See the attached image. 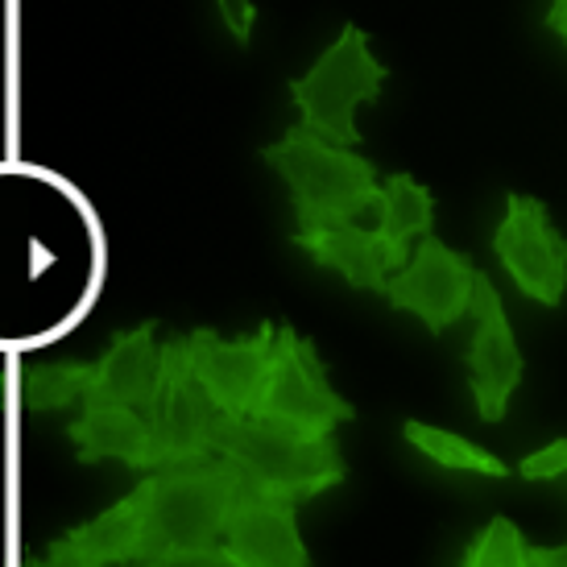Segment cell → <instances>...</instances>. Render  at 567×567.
I'll return each mask as SVG.
<instances>
[{
	"label": "cell",
	"instance_id": "1",
	"mask_svg": "<svg viewBox=\"0 0 567 567\" xmlns=\"http://www.w3.org/2000/svg\"><path fill=\"white\" fill-rule=\"evenodd\" d=\"M261 162L290 190V207L299 233L352 224L361 212L381 207L385 187H378V166L361 154H348V145L319 137L316 128L290 125L282 142L261 150Z\"/></svg>",
	"mask_w": 567,
	"mask_h": 567
},
{
	"label": "cell",
	"instance_id": "2",
	"mask_svg": "<svg viewBox=\"0 0 567 567\" xmlns=\"http://www.w3.org/2000/svg\"><path fill=\"white\" fill-rule=\"evenodd\" d=\"M145 488V559L224 543L240 468L228 456L171 464L142 476Z\"/></svg>",
	"mask_w": 567,
	"mask_h": 567
},
{
	"label": "cell",
	"instance_id": "3",
	"mask_svg": "<svg viewBox=\"0 0 567 567\" xmlns=\"http://www.w3.org/2000/svg\"><path fill=\"white\" fill-rule=\"evenodd\" d=\"M216 456H228L245 473V481H252L266 493L290 497L295 505L328 493L348 473L344 456H340V443L331 440V435L307 440V435L269 426L261 419H233V414L224 423Z\"/></svg>",
	"mask_w": 567,
	"mask_h": 567
},
{
	"label": "cell",
	"instance_id": "4",
	"mask_svg": "<svg viewBox=\"0 0 567 567\" xmlns=\"http://www.w3.org/2000/svg\"><path fill=\"white\" fill-rule=\"evenodd\" d=\"M385 80H390V71L369 50V33L348 21L340 38L319 54V63L307 75L290 80V100L302 112V125L352 150V145H361V128L352 121V112L364 100H378Z\"/></svg>",
	"mask_w": 567,
	"mask_h": 567
},
{
	"label": "cell",
	"instance_id": "5",
	"mask_svg": "<svg viewBox=\"0 0 567 567\" xmlns=\"http://www.w3.org/2000/svg\"><path fill=\"white\" fill-rule=\"evenodd\" d=\"M252 419L295 431V435H307V440H323L340 423H352L357 410L328 385V364L319 361L316 344L302 340L290 323H278L269 381L261 390L257 410H252Z\"/></svg>",
	"mask_w": 567,
	"mask_h": 567
},
{
	"label": "cell",
	"instance_id": "6",
	"mask_svg": "<svg viewBox=\"0 0 567 567\" xmlns=\"http://www.w3.org/2000/svg\"><path fill=\"white\" fill-rule=\"evenodd\" d=\"M228 414L195 378V352L190 336H174L162 348V398L154 414V443H158V468L190 464L220 452V435Z\"/></svg>",
	"mask_w": 567,
	"mask_h": 567
},
{
	"label": "cell",
	"instance_id": "7",
	"mask_svg": "<svg viewBox=\"0 0 567 567\" xmlns=\"http://www.w3.org/2000/svg\"><path fill=\"white\" fill-rule=\"evenodd\" d=\"M493 252L522 295L559 307L567 290V237L551 228L547 204L535 195H505V216L493 233Z\"/></svg>",
	"mask_w": 567,
	"mask_h": 567
},
{
	"label": "cell",
	"instance_id": "8",
	"mask_svg": "<svg viewBox=\"0 0 567 567\" xmlns=\"http://www.w3.org/2000/svg\"><path fill=\"white\" fill-rule=\"evenodd\" d=\"M481 269L464 257V252L447 249L435 233L419 237V249L410 257L406 269H398L390 278L385 302L394 311H410L426 323L431 336H443V328H452L456 319L473 311V290Z\"/></svg>",
	"mask_w": 567,
	"mask_h": 567
},
{
	"label": "cell",
	"instance_id": "9",
	"mask_svg": "<svg viewBox=\"0 0 567 567\" xmlns=\"http://www.w3.org/2000/svg\"><path fill=\"white\" fill-rule=\"evenodd\" d=\"M274 344H278V323L261 319L252 336L240 340H220L212 328L190 331V352H195V378L216 398V406L233 419H252L261 402V390L269 381L274 364Z\"/></svg>",
	"mask_w": 567,
	"mask_h": 567
},
{
	"label": "cell",
	"instance_id": "10",
	"mask_svg": "<svg viewBox=\"0 0 567 567\" xmlns=\"http://www.w3.org/2000/svg\"><path fill=\"white\" fill-rule=\"evenodd\" d=\"M476 319L473 344H468V385H473V406L481 423H502L505 410H509V398L522 381V361L518 340H514V328L505 319L502 295L497 286L488 282V274H476V290H473V311Z\"/></svg>",
	"mask_w": 567,
	"mask_h": 567
},
{
	"label": "cell",
	"instance_id": "11",
	"mask_svg": "<svg viewBox=\"0 0 567 567\" xmlns=\"http://www.w3.org/2000/svg\"><path fill=\"white\" fill-rule=\"evenodd\" d=\"M224 547L240 567H311L295 502L257 488L252 481H245V473H240L237 505L224 530Z\"/></svg>",
	"mask_w": 567,
	"mask_h": 567
},
{
	"label": "cell",
	"instance_id": "12",
	"mask_svg": "<svg viewBox=\"0 0 567 567\" xmlns=\"http://www.w3.org/2000/svg\"><path fill=\"white\" fill-rule=\"evenodd\" d=\"M154 331H158V323L145 319L142 328L112 336L109 352L87 373L83 406H133L154 426L162 398V348L154 344Z\"/></svg>",
	"mask_w": 567,
	"mask_h": 567
},
{
	"label": "cell",
	"instance_id": "13",
	"mask_svg": "<svg viewBox=\"0 0 567 567\" xmlns=\"http://www.w3.org/2000/svg\"><path fill=\"white\" fill-rule=\"evenodd\" d=\"M290 240L311 257V266L344 274V282L352 290L385 295L390 290V269H406V261L398 257V249L385 240L381 228L336 224V228H316V233H295Z\"/></svg>",
	"mask_w": 567,
	"mask_h": 567
},
{
	"label": "cell",
	"instance_id": "14",
	"mask_svg": "<svg viewBox=\"0 0 567 567\" xmlns=\"http://www.w3.org/2000/svg\"><path fill=\"white\" fill-rule=\"evenodd\" d=\"M66 440L75 443L80 464L121 460L133 473H158L154 426L133 406H80V419L66 423Z\"/></svg>",
	"mask_w": 567,
	"mask_h": 567
},
{
	"label": "cell",
	"instance_id": "15",
	"mask_svg": "<svg viewBox=\"0 0 567 567\" xmlns=\"http://www.w3.org/2000/svg\"><path fill=\"white\" fill-rule=\"evenodd\" d=\"M75 551L95 567H125L145 559V488L137 485L128 497L104 509L100 518L87 526H75L71 535H63Z\"/></svg>",
	"mask_w": 567,
	"mask_h": 567
},
{
	"label": "cell",
	"instance_id": "16",
	"mask_svg": "<svg viewBox=\"0 0 567 567\" xmlns=\"http://www.w3.org/2000/svg\"><path fill=\"white\" fill-rule=\"evenodd\" d=\"M381 233L398 249V257L410 266V237H431L435 224V199L423 183H414L410 174H390L385 178V199H381Z\"/></svg>",
	"mask_w": 567,
	"mask_h": 567
},
{
	"label": "cell",
	"instance_id": "17",
	"mask_svg": "<svg viewBox=\"0 0 567 567\" xmlns=\"http://www.w3.org/2000/svg\"><path fill=\"white\" fill-rule=\"evenodd\" d=\"M402 440L423 452L431 464H440L447 473H473V476H493V481H505L509 476V464L497 460L493 452L476 447L473 440H464L456 431H440L431 423H419V419H406L402 423Z\"/></svg>",
	"mask_w": 567,
	"mask_h": 567
},
{
	"label": "cell",
	"instance_id": "18",
	"mask_svg": "<svg viewBox=\"0 0 567 567\" xmlns=\"http://www.w3.org/2000/svg\"><path fill=\"white\" fill-rule=\"evenodd\" d=\"M87 361H54V364H30L21 373V406L30 414H54V410L83 406L87 398Z\"/></svg>",
	"mask_w": 567,
	"mask_h": 567
},
{
	"label": "cell",
	"instance_id": "19",
	"mask_svg": "<svg viewBox=\"0 0 567 567\" xmlns=\"http://www.w3.org/2000/svg\"><path fill=\"white\" fill-rule=\"evenodd\" d=\"M460 567H530V547L509 518H488Z\"/></svg>",
	"mask_w": 567,
	"mask_h": 567
},
{
	"label": "cell",
	"instance_id": "20",
	"mask_svg": "<svg viewBox=\"0 0 567 567\" xmlns=\"http://www.w3.org/2000/svg\"><path fill=\"white\" fill-rule=\"evenodd\" d=\"M125 567H240L224 543L216 547H195V551H166L154 555V559H142V564H125Z\"/></svg>",
	"mask_w": 567,
	"mask_h": 567
},
{
	"label": "cell",
	"instance_id": "21",
	"mask_svg": "<svg viewBox=\"0 0 567 567\" xmlns=\"http://www.w3.org/2000/svg\"><path fill=\"white\" fill-rule=\"evenodd\" d=\"M518 473L526 481H555V476L567 473V435L564 440H551L547 447H538L518 464Z\"/></svg>",
	"mask_w": 567,
	"mask_h": 567
},
{
	"label": "cell",
	"instance_id": "22",
	"mask_svg": "<svg viewBox=\"0 0 567 567\" xmlns=\"http://www.w3.org/2000/svg\"><path fill=\"white\" fill-rule=\"evenodd\" d=\"M216 13H220V21L228 25V33H233V42H237V47H249V38H252V17H257V9H252V0H216Z\"/></svg>",
	"mask_w": 567,
	"mask_h": 567
},
{
	"label": "cell",
	"instance_id": "23",
	"mask_svg": "<svg viewBox=\"0 0 567 567\" xmlns=\"http://www.w3.org/2000/svg\"><path fill=\"white\" fill-rule=\"evenodd\" d=\"M543 25L567 47V0H551V9H547V17H543Z\"/></svg>",
	"mask_w": 567,
	"mask_h": 567
},
{
	"label": "cell",
	"instance_id": "24",
	"mask_svg": "<svg viewBox=\"0 0 567 567\" xmlns=\"http://www.w3.org/2000/svg\"><path fill=\"white\" fill-rule=\"evenodd\" d=\"M530 567H567V543L564 547H530Z\"/></svg>",
	"mask_w": 567,
	"mask_h": 567
}]
</instances>
